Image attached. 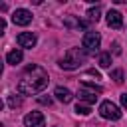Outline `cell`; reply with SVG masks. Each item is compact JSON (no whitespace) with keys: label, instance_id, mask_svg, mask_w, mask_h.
I'll return each mask as SVG.
<instances>
[{"label":"cell","instance_id":"obj_1","mask_svg":"<svg viewBox=\"0 0 127 127\" xmlns=\"http://www.w3.org/2000/svg\"><path fill=\"white\" fill-rule=\"evenodd\" d=\"M48 71L36 64L28 65L24 69V73L20 75V81H18V91L24 93V95H36L40 93L46 85H48Z\"/></svg>","mask_w":127,"mask_h":127},{"label":"cell","instance_id":"obj_2","mask_svg":"<svg viewBox=\"0 0 127 127\" xmlns=\"http://www.w3.org/2000/svg\"><path fill=\"white\" fill-rule=\"evenodd\" d=\"M85 58H87V52L83 48H69L64 54V58L60 60V67L62 69H77L85 62Z\"/></svg>","mask_w":127,"mask_h":127},{"label":"cell","instance_id":"obj_3","mask_svg":"<svg viewBox=\"0 0 127 127\" xmlns=\"http://www.w3.org/2000/svg\"><path fill=\"white\" fill-rule=\"evenodd\" d=\"M99 91H101L99 85H93V83H81V87H79V91H77V97H79V101L95 103V101H97V95H95V93H99Z\"/></svg>","mask_w":127,"mask_h":127},{"label":"cell","instance_id":"obj_4","mask_svg":"<svg viewBox=\"0 0 127 127\" xmlns=\"http://www.w3.org/2000/svg\"><path fill=\"white\" fill-rule=\"evenodd\" d=\"M99 115H101L103 119L117 121V119H121V109H119L113 101H101V105H99Z\"/></svg>","mask_w":127,"mask_h":127},{"label":"cell","instance_id":"obj_5","mask_svg":"<svg viewBox=\"0 0 127 127\" xmlns=\"http://www.w3.org/2000/svg\"><path fill=\"white\" fill-rule=\"evenodd\" d=\"M99 44H101V36H99L97 32H85L81 46H83V50H85L87 54H95L97 48H99Z\"/></svg>","mask_w":127,"mask_h":127},{"label":"cell","instance_id":"obj_6","mask_svg":"<svg viewBox=\"0 0 127 127\" xmlns=\"http://www.w3.org/2000/svg\"><path fill=\"white\" fill-rule=\"evenodd\" d=\"M12 22H14L16 26H28V24L32 22V12L26 10V8H18V10H14V14H12Z\"/></svg>","mask_w":127,"mask_h":127},{"label":"cell","instance_id":"obj_7","mask_svg":"<svg viewBox=\"0 0 127 127\" xmlns=\"http://www.w3.org/2000/svg\"><path fill=\"white\" fill-rule=\"evenodd\" d=\"M44 123H46V119H44V115L40 111H30L24 117V125L26 127H44Z\"/></svg>","mask_w":127,"mask_h":127},{"label":"cell","instance_id":"obj_8","mask_svg":"<svg viewBox=\"0 0 127 127\" xmlns=\"http://www.w3.org/2000/svg\"><path fill=\"white\" fill-rule=\"evenodd\" d=\"M16 42H18L20 48H30V50H32V48L36 46V34H32V32H22V34H18Z\"/></svg>","mask_w":127,"mask_h":127},{"label":"cell","instance_id":"obj_9","mask_svg":"<svg viewBox=\"0 0 127 127\" xmlns=\"http://www.w3.org/2000/svg\"><path fill=\"white\" fill-rule=\"evenodd\" d=\"M107 26L119 30V28L123 26V16H121L117 10H109V12H107Z\"/></svg>","mask_w":127,"mask_h":127},{"label":"cell","instance_id":"obj_10","mask_svg":"<svg viewBox=\"0 0 127 127\" xmlns=\"http://www.w3.org/2000/svg\"><path fill=\"white\" fill-rule=\"evenodd\" d=\"M54 95H56V99L62 101V103H69V101L73 99V93H71L67 87H62V85L54 89Z\"/></svg>","mask_w":127,"mask_h":127},{"label":"cell","instance_id":"obj_11","mask_svg":"<svg viewBox=\"0 0 127 127\" xmlns=\"http://www.w3.org/2000/svg\"><path fill=\"white\" fill-rule=\"evenodd\" d=\"M64 26L79 30V28H85L87 22H83V20H79V18H75V16H65V18H64Z\"/></svg>","mask_w":127,"mask_h":127},{"label":"cell","instance_id":"obj_12","mask_svg":"<svg viewBox=\"0 0 127 127\" xmlns=\"http://www.w3.org/2000/svg\"><path fill=\"white\" fill-rule=\"evenodd\" d=\"M22 58H24V56H22V52H20V50H10V52L6 54V62H8L10 65L20 64V62H22Z\"/></svg>","mask_w":127,"mask_h":127},{"label":"cell","instance_id":"obj_13","mask_svg":"<svg viewBox=\"0 0 127 127\" xmlns=\"http://www.w3.org/2000/svg\"><path fill=\"white\" fill-rule=\"evenodd\" d=\"M99 65L101 67H109L111 65V54H107V52L99 54Z\"/></svg>","mask_w":127,"mask_h":127},{"label":"cell","instance_id":"obj_14","mask_svg":"<svg viewBox=\"0 0 127 127\" xmlns=\"http://www.w3.org/2000/svg\"><path fill=\"white\" fill-rule=\"evenodd\" d=\"M99 14H101V8L99 6H95V8H89L87 10V16H89V20H99Z\"/></svg>","mask_w":127,"mask_h":127},{"label":"cell","instance_id":"obj_15","mask_svg":"<svg viewBox=\"0 0 127 127\" xmlns=\"http://www.w3.org/2000/svg\"><path fill=\"white\" fill-rule=\"evenodd\" d=\"M75 113H77V115H89L91 109H89V105H81V103H77V105H75Z\"/></svg>","mask_w":127,"mask_h":127},{"label":"cell","instance_id":"obj_16","mask_svg":"<svg viewBox=\"0 0 127 127\" xmlns=\"http://www.w3.org/2000/svg\"><path fill=\"white\" fill-rule=\"evenodd\" d=\"M111 79H113L115 83H121V81H123V71H121V69H113V71H111Z\"/></svg>","mask_w":127,"mask_h":127},{"label":"cell","instance_id":"obj_17","mask_svg":"<svg viewBox=\"0 0 127 127\" xmlns=\"http://www.w3.org/2000/svg\"><path fill=\"white\" fill-rule=\"evenodd\" d=\"M8 103H10V107H16V105H20V99H18V97H10Z\"/></svg>","mask_w":127,"mask_h":127},{"label":"cell","instance_id":"obj_18","mask_svg":"<svg viewBox=\"0 0 127 127\" xmlns=\"http://www.w3.org/2000/svg\"><path fill=\"white\" fill-rule=\"evenodd\" d=\"M38 101L44 105H52V97H38Z\"/></svg>","mask_w":127,"mask_h":127},{"label":"cell","instance_id":"obj_19","mask_svg":"<svg viewBox=\"0 0 127 127\" xmlns=\"http://www.w3.org/2000/svg\"><path fill=\"white\" fill-rule=\"evenodd\" d=\"M121 105L127 107V93H121Z\"/></svg>","mask_w":127,"mask_h":127}]
</instances>
